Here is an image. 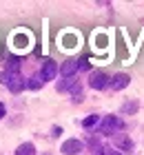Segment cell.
<instances>
[{"instance_id": "ba28073f", "label": "cell", "mask_w": 144, "mask_h": 155, "mask_svg": "<svg viewBox=\"0 0 144 155\" xmlns=\"http://www.w3.org/2000/svg\"><path fill=\"white\" fill-rule=\"evenodd\" d=\"M115 144H118L120 149H124V151H131V149H133V142H131L126 135H122V133H118V135H115Z\"/></svg>"}, {"instance_id": "9c48e42d", "label": "cell", "mask_w": 144, "mask_h": 155, "mask_svg": "<svg viewBox=\"0 0 144 155\" xmlns=\"http://www.w3.org/2000/svg\"><path fill=\"white\" fill-rule=\"evenodd\" d=\"M33 153H35V146L31 142H25L16 149V155H33Z\"/></svg>"}, {"instance_id": "277c9868", "label": "cell", "mask_w": 144, "mask_h": 155, "mask_svg": "<svg viewBox=\"0 0 144 155\" xmlns=\"http://www.w3.org/2000/svg\"><path fill=\"white\" fill-rule=\"evenodd\" d=\"M55 73H58V64H55V62L51 60V58H47L45 62H42V69H40V78H42V80H53V78H55Z\"/></svg>"}, {"instance_id": "8992f818", "label": "cell", "mask_w": 144, "mask_h": 155, "mask_svg": "<svg viewBox=\"0 0 144 155\" xmlns=\"http://www.w3.org/2000/svg\"><path fill=\"white\" fill-rule=\"evenodd\" d=\"M78 69H80V60H67V62L60 67V73H62L64 78H73Z\"/></svg>"}, {"instance_id": "4fadbf2b", "label": "cell", "mask_w": 144, "mask_h": 155, "mask_svg": "<svg viewBox=\"0 0 144 155\" xmlns=\"http://www.w3.org/2000/svg\"><path fill=\"white\" fill-rule=\"evenodd\" d=\"M122 111H124V113H129V111H131V113H133V111H138V102H129V104H124V109H122Z\"/></svg>"}, {"instance_id": "9a60e30c", "label": "cell", "mask_w": 144, "mask_h": 155, "mask_svg": "<svg viewBox=\"0 0 144 155\" xmlns=\"http://www.w3.org/2000/svg\"><path fill=\"white\" fill-rule=\"evenodd\" d=\"M2 117H5V104L0 102V120H2Z\"/></svg>"}, {"instance_id": "6da1fadb", "label": "cell", "mask_w": 144, "mask_h": 155, "mask_svg": "<svg viewBox=\"0 0 144 155\" xmlns=\"http://www.w3.org/2000/svg\"><path fill=\"white\" fill-rule=\"evenodd\" d=\"M0 82H2L5 87H9L11 93H20V91L27 87V82L20 78V73H9V71H2V73H0Z\"/></svg>"}, {"instance_id": "8fae6325", "label": "cell", "mask_w": 144, "mask_h": 155, "mask_svg": "<svg viewBox=\"0 0 144 155\" xmlns=\"http://www.w3.org/2000/svg\"><path fill=\"white\" fill-rule=\"evenodd\" d=\"M98 122H100V115H89V117L82 120V126L84 129H91V126H95Z\"/></svg>"}, {"instance_id": "5bb4252c", "label": "cell", "mask_w": 144, "mask_h": 155, "mask_svg": "<svg viewBox=\"0 0 144 155\" xmlns=\"http://www.w3.org/2000/svg\"><path fill=\"white\" fill-rule=\"evenodd\" d=\"M80 69L86 71V69H89V60H80Z\"/></svg>"}, {"instance_id": "30bf717a", "label": "cell", "mask_w": 144, "mask_h": 155, "mask_svg": "<svg viewBox=\"0 0 144 155\" xmlns=\"http://www.w3.org/2000/svg\"><path fill=\"white\" fill-rule=\"evenodd\" d=\"M42 84H45V80H42L40 75H33V78H29V80H27V87H29V89H33V91H38Z\"/></svg>"}, {"instance_id": "7c38bea8", "label": "cell", "mask_w": 144, "mask_h": 155, "mask_svg": "<svg viewBox=\"0 0 144 155\" xmlns=\"http://www.w3.org/2000/svg\"><path fill=\"white\" fill-rule=\"evenodd\" d=\"M9 73H18L20 71V60L18 58H9V67H7Z\"/></svg>"}, {"instance_id": "52a82bcc", "label": "cell", "mask_w": 144, "mask_h": 155, "mask_svg": "<svg viewBox=\"0 0 144 155\" xmlns=\"http://www.w3.org/2000/svg\"><path fill=\"white\" fill-rule=\"evenodd\" d=\"M82 151V142L80 140H67V142L62 144V153L64 155H78Z\"/></svg>"}, {"instance_id": "7a4b0ae2", "label": "cell", "mask_w": 144, "mask_h": 155, "mask_svg": "<svg viewBox=\"0 0 144 155\" xmlns=\"http://www.w3.org/2000/svg\"><path fill=\"white\" fill-rule=\"evenodd\" d=\"M122 126H124V124H122L120 117L106 115V117L102 120V124H100V133H102V135H113V133H118Z\"/></svg>"}, {"instance_id": "5b68a950", "label": "cell", "mask_w": 144, "mask_h": 155, "mask_svg": "<svg viewBox=\"0 0 144 155\" xmlns=\"http://www.w3.org/2000/svg\"><path fill=\"white\" fill-rule=\"evenodd\" d=\"M129 84H131V78L126 73H118V75H113V80H111V89L113 91H122V89H126Z\"/></svg>"}, {"instance_id": "3957f363", "label": "cell", "mask_w": 144, "mask_h": 155, "mask_svg": "<svg viewBox=\"0 0 144 155\" xmlns=\"http://www.w3.org/2000/svg\"><path fill=\"white\" fill-rule=\"evenodd\" d=\"M89 84H91V89H95V91H102L106 87H111V80H109V75L102 73V71H95V73H91L89 78Z\"/></svg>"}, {"instance_id": "2e32d148", "label": "cell", "mask_w": 144, "mask_h": 155, "mask_svg": "<svg viewBox=\"0 0 144 155\" xmlns=\"http://www.w3.org/2000/svg\"><path fill=\"white\" fill-rule=\"evenodd\" d=\"M109 155H122V153H120V151H111Z\"/></svg>"}]
</instances>
